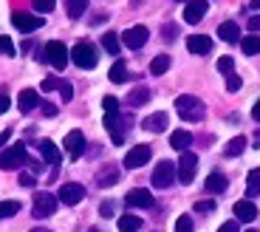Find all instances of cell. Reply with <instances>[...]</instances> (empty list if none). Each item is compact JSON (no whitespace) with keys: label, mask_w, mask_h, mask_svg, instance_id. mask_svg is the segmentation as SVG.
<instances>
[{"label":"cell","mask_w":260,"mask_h":232,"mask_svg":"<svg viewBox=\"0 0 260 232\" xmlns=\"http://www.w3.org/2000/svg\"><path fill=\"white\" fill-rule=\"evenodd\" d=\"M176 110L181 113L184 122H201L204 113H207L204 102L198 97H192V94H181V97L176 99Z\"/></svg>","instance_id":"cell-1"},{"label":"cell","mask_w":260,"mask_h":232,"mask_svg":"<svg viewBox=\"0 0 260 232\" xmlns=\"http://www.w3.org/2000/svg\"><path fill=\"white\" fill-rule=\"evenodd\" d=\"M71 63L77 65V68H85V71L96 68V63H99V51H96V45L88 43V40L77 43V45L71 48Z\"/></svg>","instance_id":"cell-2"},{"label":"cell","mask_w":260,"mask_h":232,"mask_svg":"<svg viewBox=\"0 0 260 232\" xmlns=\"http://www.w3.org/2000/svg\"><path fill=\"white\" fill-rule=\"evenodd\" d=\"M28 161L26 144H12V148L0 150V170H17Z\"/></svg>","instance_id":"cell-3"},{"label":"cell","mask_w":260,"mask_h":232,"mask_svg":"<svg viewBox=\"0 0 260 232\" xmlns=\"http://www.w3.org/2000/svg\"><path fill=\"white\" fill-rule=\"evenodd\" d=\"M43 54H46V60L54 65V68H57V71H62L65 65H68V60H71V51H68V48H65V43H59V40L46 43Z\"/></svg>","instance_id":"cell-4"},{"label":"cell","mask_w":260,"mask_h":232,"mask_svg":"<svg viewBox=\"0 0 260 232\" xmlns=\"http://www.w3.org/2000/svg\"><path fill=\"white\" fill-rule=\"evenodd\" d=\"M176 179H178V173H176L173 161H158V167L153 170V187L156 190H167Z\"/></svg>","instance_id":"cell-5"},{"label":"cell","mask_w":260,"mask_h":232,"mask_svg":"<svg viewBox=\"0 0 260 232\" xmlns=\"http://www.w3.org/2000/svg\"><path fill=\"white\" fill-rule=\"evenodd\" d=\"M195 170H198V156L195 153H181V159H178V164H176V173H178V181L181 184H189V181L195 179Z\"/></svg>","instance_id":"cell-6"},{"label":"cell","mask_w":260,"mask_h":232,"mask_svg":"<svg viewBox=\"0 0 260 232\" xmlns=\"http://www.w3.org/2000/svg\"><path fill=\"white\" fill-rule=\"evenodd\" d=\"M12 23H14V28H17V32H26V34H31V32H37V28H43V23H46V20L40 17V14L14 12V14H12Z\"/></svg>","instance_id":"cell-7"},{"label":"cell","mask_w":260,"mask_h":232,"mask_svg":"<svg viewBox=\"0 0 260 232\" xmlns=\"http://www.w3.org/2000/svg\"><path fill=\"white\" fill-rule=\"evenodd\" d=\"M153 156V148L150 144H136V148H130L127 156H124V167L127 170H136V167H144Z\"/></svg>","instance_id":"cell-8"},{"label":"cell","mask_w":260,"mask_h":232,"mask_svg":"<svg viewBox=\"0 0 260 232\" xmlns=\"http://www.w3.org/2000/svg\"><path fill=\"white\" fill-rule=\"evenodd\" d=\"M59 198H54L51 193H37L34 195V218H48V215L57 213Z\"/></svg>","instance_id":"cell-9"},{"label":"cell","mask_w":260,"mask_h":232,"mask_svg":"<svg viewBox=\"0 0 260 232\" xmlns=\"http://www.w3.org/2000/svg\"><path fill=\"white\" fill-rule=\"evenodd\" d=\"M147 37H150V32H147V26H130L127 32H122V43L127 45V48H142L144 43H147Z\"/></svg>","instance_id":"cell-10"},{"label":"cell","mask_w":260,"mask_h":232,"mask_svg":"<svg viewBox=\"0 0 260 232\" xmlns=\"http://www.w3.org/2000/svg\"><path fill=\"white\" fill-rule=\"evenodd\" d=\"M57 198L62 201V204L74 207V204H79V201L85 198V187H82V184H77V181H68V184H62V187H59Z\"/></svg>","instance_id":"cell-11"},{"label":"cell","mask_w":260,"mask_h":232,"mask_svg":"<svg viewBox=\"0 0 260 232\" xmlns=\"http://www.w3.org/2000/svg\"><path fill=\"white\" fill-rule=\"evenodd\" d=\"M124 119L119 113H105V130L111 133V139H113V144H122L124 142Z\"/></svg>","instance_id":"cell-12"},{"label":"cell","mask_w":260,"mask_h":232,"mask_svg":"<svg viewBox=\"0 0 260 232\" xmlns=\"http://www.w3.org/2000/svg\"><path fill=\"white\" fill-rule=\"evenodd\" d=\"M65 153L71 156V159H79L85 153V133L82 130H71V133L65 136Z\"/></svg>","instance_id":"cell-13"},{"label":"cell","mask_w":260,"mask_h":232,"mask_svg":"<svg viewBox=\"0 0 260 232\" xmlns=\"http://www.w3.org/2000/svg\"><path fill=\"white\" fill-rule=\"evenodd\" d=\"M207 9H209L207 0H189L187 6H184V20H187L189 26H195V23H201V20H204Z\"/></svg>","instance_id":"cell-14"},{"label":"cell","mask_w":260,"mask_h":232,"mask_svg":"<svg viewBox=\"0 0 260 232\" xmlns=\"http://www.w3.org/2000/svg\"><path fill=\"white\" fill-rule=\"evenodd\" d=\"M124 201H127V207H142V210H150V207L156 204L153 193H150V190H142V187L130 190V193L124 195Z\"/></svg>","instance_id":"cell-15"},{"label":"cell","mask_w":260,"mask_h":232,"mask_svg":"<svg viewBox=\"0 0 260 232\" xmlns=\"http://www.w3.org/2000/svg\"><path fill=\"white\" fill-rule=\"evenodd\" d=\"M187 48H189V54L204 57V54L212 51V40H209L207 34H189V37H187Z\"/></svg>","instance_id":"cell-16"},{"label":"cell","mask_w":260,"mask_h":232,"mask_svg":"<svg viewBox=\"0 0 260 232\" xmlns=\"http://www.w3.org/2000/svg\"><path fill=\"white\" fill-rule=\"evenodd\" d=\"M37 148H40V156H43V159H46L48 164H51V167L57 170V167H59V161H62V153L57 150V144H54L51 139H43V142H40Z\"/></svg>","instance_id":"cell-17"},{"label":"cell","mask_w":260,"mask_h":232,"mask_svg":"<svg viewBox=\"0 0 260 232\" xmlns=\"http://www.w3.org/2000/svg\"><path fill=\"white\" fill-rule=\"evenodd\" d=\"M254 218H257V207H254L249 198H243V201H238V204H235V221L252 224Z\"/></svg>","instance_id":"cell-18"},{"label":"cell","mask_w":260,"mask_h":232,"mask_svg":"<svg viewBox=\"0 0 260 232\" xmlns=\"http://www.w3.org/2000/svg\"><path fill=\"white\" fill-rule=\"evenodd\" d=\"M226 187H229V179L223 173H209L207 176V184H204V190H207V193H212V195L226 193Z\"/></svg>","instance_id":"cell-19"},{"label":"cell","mask_w":260,"mask_h":232,"mask_svg":"<svg viewBox=\"0 0 260 232\" xmlns=\"http://www.w3.org/2000/svg\"><path fill=\"white\" fill-rule=\"evenodd\" d=\"M40 105V94L34 88H26V91H20V97H17V108L20 113H28V110H34Z\"/></svg>","instance_id":"cell-20"},{"label":"cell","mask_w":260,"mask_h":232,"mask_svg":"<svg viewBox=\"0 0 260 232\" xmlns=\"http://www.w3.org/2000/svg\"><path fill=\"white\" fill-rule=\"evenodd\" d=\"M167 122H170V116L164 113V110H158V113H150L142 125H144V130H150V133H161V130H167Z\"/></svg>","instance_id":"cell-21"},{"label":"cell","mask_w":260,"mask_h":232,"mask_svg":"<svg viewBox=\"0 0 260 232\" xmlns=\"http://www.w3.org/2000/svg\"><path fill=\"white\" fill-rule=\"evenodd\" d=\"M189 144H192V133L189 130H173L170 133V148H176L178 153H187Z\"/></svg>","instance_id":"cell-22"},{"label":"cell","mask_w":260,"mask_h":232,"mask_svg":"<svg viewBox=\"0 0 260 232\" xmlns=\"http://www.w3.org/2000/svg\"><path fill=\"white\" fill-rule=\"evenodd\" d=\"M218 37H221L223 43H241V28H238V23L226 20V23L218 26Z\"/></svg>","instance_id":"cell-23"},{"label":"cell","mask_w":260,"mask_h":232,"mask_svg":"<svg viewBox=\"0 0 260 232\" xmlns=\"http://www.w3.org/2000/svg\"><path fill=\"white\" fill-rule=\"evenodd\" d=\"M116 181H119V167H116V164L102 167L96 173V184H99V187H111V184H116Z\"/></svg>","instance_id":"cell-24"},{"label":"cell","mask_w":260,"mask_h":232,"mask_svg":"<svg viewBox=\"0 0 260 232\" xmlns=\"http://www.w3.org/2000/svg\"><path fill=\"white\" fill-rule=\"evenodd\" d=\"M127 65H124V60H116V63L111 65V71H108V79L111 82H116V85H122V82H127Z\"/></svg>","instance_id":"cell-25"},{"label":"cell","mask_w":260,"mask_h":232,"mask_svg":"<svg viewBox=\"0 0 260 232\" xmlns=\"http://www.w3.org/2000/svg\"><path fill=\"white\" fill-rule=\"evenodd\" d=\"M243 150H246V136H235V139H229V142H226L223 153H226L229 159H235V156H241Z\"/></svg>","instance_id":"cell-26"},{"label":"cell","mask_w":260,"mask_h":232,"mask_svg":"<svg viewBox=\"0 0 260 232\" xmlns=\"http://www.w3.org/2000/svg\"><path fill=\"white\" fill-rule=\"evenodd\" d=\"M127 102L133 105V108H142L144 102H150V88H144V85L133 88V91H130V97H127Z\"/></svg>","instance_id":"cell-27"},{"label":"cell","mask_w":260,"mask_h":232,"mask_svg":"<svg viewBox=\"0 0 260 232\" xmlns=\"http://www.w3.org/2000/svg\"><path fill=\"white\" fill-rule=\"evenodd\" d=\"M246 195H249V198L260 195V167L249 170V176H246Z\"/></svg>","instance_id":"cell-28"},{"label":"cell","mask_w":260,"mask_h":232,"mask_svg":"<svg viewBox=\"0 0 260 232\" xmlns=\"http://www.w3.org/2000/svg\"><path fill=\"white\" fill-rule=\"evenodd\" d=\"M85 9H88V0H65V12H68V17H71V20L82 17Z\"/></svg>","instance_id":"cell-29"},{"label":"cell","mask_w":260,"mask_h":232,"mask_svg":"<svg viewBox=\"0 0 260 232\" xmlns=\"http://www.w3.org/2000/svg\"><path fill=\"white\" fill-rule=\"evenodd\" d=\"M119 229L122 232H139L142 229V218H139V215H122V218H119Z\"/></svg>","instance_id":"cell-30"},{"label":"cell","mask_w":260,"mask_h":232,"mask_svg":"<svg viewBox=\"0 0 260 232\" xmlns=\"http://www.w3.org/2000/svg\"><path fill=\"white\" fill-rule=\"evenodd\" d=\"M241 48H243V54H249V57L260 54V37H257V34H249V37H241Z\"/></svg>","instance_id":"cell-31"},{"label":"cell","mask_w":260,"mask_h":232,"mask_svg":"<svg viewBox=\"0 0 260 232\" xmlns=\"http://www.w3.org/2000/svg\"><path fill=\"white\" fill-rule=\"evenodd\" d=\"M167 68H170V57H167V54H158V57L150 63V74H153V77H161V74H167Z\"/></svg>","instance_id":"cell-32"},{"label":"cell","mask_w":260,"mask_h":232,"mask_svg":"<svg viewBox=\"0 0 260 232\" xmlns=\"http://www.w3.org/2000/svg\"><path fill=\"white\" fill-rule=\"evenodd\" d=\"M102 48L108 54H122V45H119V37L113 32H105V37H102Z\"/></svg>","instance_id":"cell-33"},{"label":"cell","mask_w":260,"mask_h":232,"mask_svg":"<svg viewBox=\"0 0 260 232\" xmlns=\"http://www.w3.org/2000/svg\"><path fill=\"white\" fill-rule=\"evenodd\" d=\"M20 213V201H0V221L3 218H12V215Z\"/></svg>","instance_id":"cell-34"},{"label":"cell","mask_w":260,"mask_h":232,"mask_svg":"<svg viewBox=\"0 0 260 232\" xmlns=\"http://www.w3.org/2000/svg\"><path fill=\"white\" fill-rule=\"evenodd\" d=\"M54 6H57V0H34V9L40 12V17L48 12H54Z\"/></svg>","instance_id":"cell-35"},{"label":"cell","mask_w":260,"mask_h":232,"mask_svg":"<svg viewBox=\"0 0 260 232\" xmlns=\"http://www.w3.org/2000/svg\"><path fill=\"white\" fill-rule=\"evenodd\" d=\"M0 57H14V43L6 37V34L0 37Z\"/></svg>","instance_id":"cell-36"},{"label":"cell","mask_w":260,"mask_h":232,"mask_svg":"<svg viewBox=\"0 0 260 232\" xmlns=\"http://www.w3.org/2000/svg\"><path fill=\"white\" fill-rule=\"evenodd\" d=\"M218 71L226 74V77H229V74H235V60L232 57H221V60H218Z\"/></svg>","instance_id":"cell-37"},{"label":"cell","mask_w":260,"mask_h":232,"mask_svg":"<svg viewBox=\"0 0 260 232\" xmlns=\"http://www.w3.org/2000/svg\"><path fill=\"white\" fill-rule=\"evenodd\" d=\"M176 232H195L192 218H189V215H181V218L176 221Z\"/></svg>","instance_id":"cell-38"},{"label":"cell","mask_w":260,"mask_h":232,"mask_svg":"<svg viewBox=\"0 0 260 232\" xmlns=\"http://www.w3.org/2000/svg\"><path fill=\"white\" fill-rule=\"evenodd\" d=\"M195 213H201V215H209V213H215V201H212V198H207V201H198V204H195Z\"/></svg>","instance_id":"cell-39"},{"label":"cell","mask_w":260,"mask_h":232,"mask_svg":"<svg viewBox=\"0 0 260 232\" xmlns=\"http://www.w3.org/2000/svg\"><path fill=\"white\" fill-rule=\"evenodd\" d=\"M113 213H116V201H102L99 215H102V218H113Z\"/></svg>","instance_id":"cell-40"},{"label":"cell","mask_w":260,"mask_h":232,"mask_svg":"<svg viewBox=\"0 0 260 232\" xmlns=\"http://www.w3.org/2000/svg\"><path fill=\"white\" fill-rule=\"evenodd\" d=\"M102 108H105V113H119V99L116 97H105Z\"/></svg>","instance_id":"cell-41"},{"label":"cell","mask_w":260,"mask_h":232,"mask_svg":"<svg viewBox=\"0 0 260 232\" xmlns=\"http://www.w3.org/2000/svg\"><path fill=\"white\" fill-rule=\"evenodd\" d=\"M59 85H62V79H57V77H46L40 88H43V91L48 94V91H59Z\"/></svg>","instance_id":"cell-42"},{"label":"cell","mask_w":260,"mask_h":232,"mask_svg":"<svg viewBox=\"0 0 260 232\" xmlns=\"http://www.w3.org/2000/svg\"><path fill=\"white\" fill-rule=\"evenodd\" d=\"M241 85H243V79L238 77V74H229V77H226V91H232V94H235V91H241Z\"/></svg>","instance_id":"cell-43"},{"label":"cell","mask_w":260,"mask_h":232,"mask_svg":"<svg viewBox=\"0 0 260 232\" xmlns=\"http://www.w3.org/2000/svg\"><path fill=\"white\" fill-rule=\"evenodd\" d=\"M20 187H34V181H37V179H34V173H20Z\"/></svg>","instance_id":"cell-44"},{"label":"cell","mask_w":260,"mask_h":232,"mask_svg":"<svg viewBox=\"0 0 260 232\" xmlns=\"http://www.w3.org/2000/svg\"><path fill=\"white\" fill-rule=\"evenodd\" d=\"M59 94H62V99L68 102V99L74 97V88H71V82H62V85H59Z\"/></svg>","instance_id":"cell-45"},{"label":"cell","mask_w":260,"mask_h":232,"mask_svg":"<svg viewBox=\"0 0 260 232\" xmlns=\"http://www.w3.org/2000/svg\"><path fill=\"white\" fill-rule=\"evenodd\" d=\"M40 108H43V113H46V116H57V105H51V102H40Z\"/></svg>","instance_id":"cell-46"},{"label":"cell","mask_w":260,"mask_h":232,"mask_svg":"<svg viewBox=\"0 0 260 232\" xmlns=\"http://www.w3.org/2000/svg\"><path fill=\"white\" fill-rule=\"evenodd\" d=\"M218 232H241V229H238V221H226V224H221Z\"/></svg>","instance_id":"cell-47"},{"label":"cell","mask_w":260,"mask_h":232,"mask_svg":"<svg viewBox=\"0 0 260 232\" xmlns=\"http://www.w3.org/2000/svg\"><path fill=\"white\" fill-rule=\"evenodd\" d=\"M176 32L178 28L173 26V23H167V26H164V40H176Z\"/></svg>","instance_id":"cell-48"},{"label":"cell","mask_w":260,"mask_h":232,"mask_svg":"<svg viewBox=\"0 0 260 232\" xmlns=\"http://www.w3.org/2000/svg\"><path fill=\"white\" fill-rule=\"evenodd\" d=\"M249 32H260V14H254V17L249 20Z\"/></svg>","instance_id":"cell-49"},{"label":"cell","mask_w":260,"mask_h":232,"mask_svg":"<svg viewBox=\"0 0 260 232\" xmlns=\"http://www.w3.org/2000/svg\"><path fill=\"white\" fill-rule=\"evenodd\" d=\"M6 110H9V97L0 94V113H6Z\"/></svg>","instance_id":"cell-50"},{"label":"cell","mask_w":260,"mask_h":232,"mask_svg":"<svg viewBox=\"0 0 260 232\" xmlns=\"http://www.w3.org/2000/svg\"><path fill=\"white\" fill-rule=\"evenodd\" d=\"M252 119H254V122H260V102H254V108H252Z\"/></svg>","instance_id":"cell-51"},{"label":"cell","mask_w":260,"mask_h":232,"mask_svg":"<svg viewBox=\"0 0 260 232\" xmlns=\"http://www.w3.org/2000/svg\"><path fill=\"white\" fill-rule=\"evenodd\" d=\"M9 136H12V130H6V133H0V144H6V142H9Z\"/></svg>","instance_id":"cell-52"},{"label":"cell","mask_w":260,"mask_h":232,"mask_svg":"<svg viewBox=\"0 0 260 232\" xmlns=\"http://www.w3.org/2000/svg\"><path fill=\"white\" fill-rule=\"evenodd\" d=\"M249 9H254V12H257V9H260V0H252V3H249Z\"/></svg>","instance_id":"cell-53"},{"label":"cell","mask_w":260,"mask_h":232,"mask_svg":"<svg viewBox=\"0 0 260 232\" xmlns=\"http://www.w3.org/2000/svg\"><path fill=\"white\" fill-rule=\"evenodd\" d=\"M31 232H48V229H43V226H40V229H31Z\"/></svg>","instance_id":"cell-54"},{"label":"cell","mask_w":260,"mask_h":232,"mask_svg":"<svg viewBox=\"0 0 260 232\" xmlns=\"http://www.w3.org/2000/svg\"><path fill=\"white\" fill-rule=\"evenodd\" d=\"M88 232H99V229H96V226H91V229H88Z\"/></svg>","instance_id":"cell-55"},{"label":"cell","mask_w":260,"mask_h":232,"mask_svg":"<svg viewBox=\"0 0 260 232\" xmlns=\"http://www.w3.org/2000/svg\"><path fill=\"white\" fill-rule=\"evenodd\" d=\"M246 232H257V229H246Z\"/></svg>","instance_id":"cell-56"},{"label":"cell","mask_w":260,"mask_h":232,"mask_svg":"<svg viewBox=\"0 0 260 232\" xmlns=\"http://www.w3.org/2000/svg\"><path fill=\"white\" fill-rule=\"evenodd\" d=\"M187 3H189V0H187Z\"/></svg>","instance_id":"cell-57"}]
</instances>
